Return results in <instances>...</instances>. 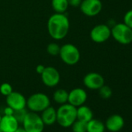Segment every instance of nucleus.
<instances>
[{"instance_id": "obj_1", "label": "nucleus", "mask_w": 132, "mask_h": 132, "mask_svg": "<svg viewBox=\"0 0 132 132\" xmlns=\"http://www.w3.org/2000/svg\"><path fill=\"white\" fill-rule=\"evenodd\" d=\"M70 28L69 20L64 13H54L47 20V31L51 38L61 40L68 35Z\"/></svg>"}, {"instance_id": "obj_2", "label": "nucleus", "mask_w": 132, "mask_h": 132, "mask_svg": "<svg viewBox=\"0 0 132 132\" xmlns=\"http://www.w3.org/2000/svg\"><path fill=\"white\" fill-rule=\"evenodd\" d=\"M76 109L69 103L60 105L57 110V123L62 127H70L77 120Z\"/></svg>"}, {"instance_id": "obj_3", "label": "nucleus", "mask_w": 132, "mask_h": 132, "mask_svg": "<svg viewBox=\"0 0 132 132\" xmlns=\"http://www.w3.org/2000/svg\"><path fill=\"white\" fill-rule=\"evenodd\" d=\"M51 106V100L47 95L43 93H36L27 99V107L30 111L41 113Z\"/></svg>"}, {"instance_id": "obj_4", "label": "nucleus", "mask_w": 132, "mask_h": 132, "mask_svg": "<svg viewBox=\"0 0 132 132\" xmlns=\"http://www.w3.org/2000/svg\"><path fill=\"white\" fill-rule=\"evenodd\" d=\"M59 56L61 61L68 65H75L80 60V52L72 44H64L60 48Z\"/></svg>"}, {"instance_id": "obj_5", "label": "nucleus", "mask_w": 132, "mask_h": 132, "mask_svg": "<svg viewBox=\"0 0 132 132\" xmlns=\"http://www.w3.org/2000/svg\"><path fill=\"white\" fill-rule=\"evenodd\" d=\"M21 123L27 132H43L45 126L40 115H39L38 113L32 111L27 113Z\"/></svg>"}, {"instance_id": "obj_6", "label": "nucleus", "mask_w": 132, "mask_h": 132, "mask_svg": "<svg viewBox=\"0 0 132 132\" xmlns=\"http://www.w3.org/2000/svg\"><path fill=\"white\" fill-rule=\"evenodd\" d=\"M111 36L120 44H129L132 42V29L123 23H117L111 29Z\"/></svg>"}, {"instance_id": "obj_7", "label": "nucleus", "mask_w": 132, "mask_h": 132, "mask_svg": "<svg viewBox=\"0 0 132 132\" xmlns=\"http://www.w3.org/2000/svg\"><path fill=\"white\" fill-rule=\"evenodd\" d=\"M111 36V29L108 25L98 24L90 31V38L95 43H103Z\"/></svg>"}, {"instance_id": "obj_8", "label": "nucleus", "mask_w": 132, "mask_h": 132, "mask_svg": "<svg viewBox=\"0 0 132 132\" xmlns=\"http://www.w3.org/2000/svg\"><path fill=\"white\" fill-rule=\"evenodd\" d=\"M42 82L47 87H54L58 85L61 76L59 72L52 66L45 67L44 72L40 74Z\"/></svg>"}, {"instance_id": "obj_9", "label": "nucleus", "mask_w": 132, "mask_h": 132, "mask_svg": "<svg viewBox=\"0 0 132 132\" xmlns=\"http://www.w3.org/2000/svg\"><path fill=\"white\" fill-rule=\"evenodd\" d=\"M79 7L84 15L92 17L101 12L103 4L100 0H82Z\"/></svg>"}, {"instance_id": "obj_10", "label": "nucleus", "mask_w": 132, "mask_h": 132, "mask_svg": "<svg viewBox=\"0 0 132 132\" xmlns=\"http://www.w3.org/2000/svg\"><path fill=\"white\" fill-rule=\"evenodd\" d=\"M6 102L7 106L13 110H23L27 107V99L19 92L13 91L9 96H6Z\"/></svg>"}, {"instance_id": "obj_11", "label": "nucleus", "mask_w": 132, "mask_h": 132, "mask_svg": "<svg viewBox=\"0 0 132 132\" xmlns=\"http://www.w3.org/2000/svg\"><path fill=\"white\" fill-rule=\"evenodd\" d=\"M105 80L102 75L97 72H89L83 78V84L89 89L98 90L104 85Z\"/></svg>"}, {"instance_id": "obj_12", "label": "nucleus", "mask_w": 132, "mask_h": 132, "mask_svg": "<svg viewBox=\"0 0 132 132\" xmlns=\"http://www.w3.org/2000/svg\"><path fill=\"white\" fill-rule=\"evenodd\" d=\"M88 98L87 93L82 88H75L69 93L68 103L71 105L78 107L86 102Z\"/></svg>"}, {"instance_id": "obj_13", "label": "nucleus", "mask_w": 132, "mask_h": 132, "mask_svg": "<svg viewBox=\"0 0 132 132\" xmlns=\"http://www.w3.org/2000/svg\"><path fill=\"white\" fill-rule=\"evenodd\" d=\"M105 127L110 132H118L124 126V119L120 114L110 115L104 123Z\"/></svg>"}, {"instance_id": "obj_14", "label": "nucleus", "mask_w": 132, "mask_h": 132, "mask_svg": "<svg viewBox=\"0 0 132 132\" xmlns=\"http://www.w3.org/2000/svg\"><path fill=\"white\" fill-rule=\"evenodd\" d=\"M20 127L19 121L13 115L4 114L0 120V129L3 132H14Z\"/></svg>"}, {"instance_id": "obj_15", "label": "nucleus", "mask_w": 132, "mask_h": 132, "mask_svg": "<svg viewBox=\"0 0 132 132\" xmlns=\"http://www.w3.org/2000/svg\"><path fill=\"white\" fill-rule=\"evenodd\" d=\"M40 117L44 125H53L57 122V110L54 106H49L41 112Z\"/></svg>"}, {"instance_id": "obj_16", "label": "nucleus", "mask_w": 132, "mask_h": 132, "mask_svg": "<svg viewBox=\"0 0 132 132\" xmlns=\"http://www.w3.org/2000/svg\"><path fill=\"white\" fill-rule=\"evenodd\" d=\"M76 116L77 120L87 123L93 118V113L89 106L83 104L77 107Z\"/></svg>"}, {"instance_id": "obj_17", "label": "nucleus", "mask_w": 132, "mask_h": 132, "mask_svg": "<svg viewBox=\"0 0 132 132\" xmlns=\"http://www.w3.org/2000/svg\"><path fill=\"white\" fill-rule=\"evenodd\" d=\"M106 127L103 121L98 119H92L86 124V132H105Z\"/></svg>"}, {"instance_id": "obj_18", "label": "nucleus", "mask_w": 132, "mask_h": 132, "mask_svg": "<svg viewBox=\"0 0 132 132\" xmlns=\"http://www.w3.org/2000/svg\"><path fill=\"white\" fill-rule=\"evenodd\" d=\"M68 98H69V92L64 89H58L55 90L53 94L54 101L59 105L68 103Z\"/></svg>"}, {"instance_id": "obj_19", "label": "nucleus", "mask_w": 132, "mask_h": 132, "mask_svg": "<svg viewBox=\"0 0 132 132\" xmlns=\"http://www.w3.org/2000/svg\"><path fill=\"white\" fill-rule=\"evenodd\" d=\"M51 6L57 13H64L69 6L68 0H51Z\"/></svg>"}, {"instance_id": "obj_20", "label": "nucleus", "mask_w": 132, "mask_h": 132, "mask_svg": "<svg viewBox=\"0 0 132 132\" xmlns=\"http://www.w3.org/2000/svg\"><path fill=\"white\" fill-rule=\"evenodd\" d=\"M86 124L87 123L76 120L72 127V132H86Z\"/></svg>"}, {"instance_id": "obj_21", "label": "nucleus", "mask_w": 132, "mask_h": 132, "mask_svg": "<svg viewBox=\"0 0 132 132\" xmlns=\"http://www.w3.org/2000/svg\"><path fill=\"white\" fill-rule=\"evenodd\" d=\"M98 90H99L100 96L102 99H104V100L110 99L111 97V96H112V93H113L112 89H110V87H109L108 86H106V85H103Z\"/></svg>"}, {"instance_id": "obj_22", "label": "nucleus", "mask_w": 132, "mask_h": 132, "mask_svg": "<svg viewBox=\"0 0 132 132\" xmlns=\"http://www.w3.org/2000/svg\"><path fill=\"white\" fill-rule=\"evenodd\" d=\"M61 47L57 43H50L47 46V52L51 56L59 55Z\"/></svg>"}, {"instance_id": "obj_23", "label": "nucleus", "mask_w": 132, "mask_h": 132, "mask_svg": "<svg viewBox=\"0 0 132 132\" xmlns=\"http://www.w3.org/2000/svg\"><path fill=\"white\" fill-rule=\"evenodd\" d=\"M13 91V89L12 86L8 82H4L0 86V93L6 97L9 96Z\"/></svg>"}, {"instance_id": "obj_24", "label": "nucleus", "mask_w": 132, "mask_h": 132, "mask_svg": "<svg viewBox=\"0 0 132 132\" xmlns=\"http://www.w3.org/2000/svg\"><path fill=\"white\" fill-rule=\"evenodd\" d=\"M27 111L26 110V108L25 109H23V110H14L13 112V116L16 117V119L19 121V123H22L26 114H27Z\"/></svg>"}, {"instance_id": "obj_25", "label": "nucleus", "mask_w": 132, "mask_h": 132, "mask_svg": "<svg viewBox=\"0 0 132 132\" xmlns=\"http://www.w3.org/2000/svg\"><path fill=\"white\" fill-rule=\"evenodd\" d=\"M123 23L132 29V10L125 13L123 16Z\"/></svg>"}, {"instance_id": "obj_26", "label": "nucleus", "mask_w": 132, "mask_h": 132, "mask_svg": "<svg viewBox=\"0 0 132 132\" xmlns=\"http://www.w3.org/2000/svg\"><path fill=\"white\" fill-rule=\"evenodd\" d=\"M82 0H68L69 5L72 7H79Z\"/></svg>"}, {"instance_id": "obj_27", "label": "nucleus", "mask_w": 132, "mask_h": 132, "mask_svg": "<svg viewBox=\"0 0 132 132\" xmlns=\"http://www.w3.org/2000/svg\"><path fill=\"white\" fill-rule=\"evenodd\" d=\"M44 69H45V66L44 65H43V64H38L37 67H36V72H37V73H38L39 75H40L44 72Z\"/></svg>"}, {"instance_id": "obj_28", "label": "nucleus", "mask_w": 132, "mask_h": 132, "mask_svg": "<svg viewBox=\"0 0 132 132\" xmlns=\"http://www.w3.org/2000/svg\"><path fill=\"white\" fill-rule=\"evenodd\" d=\"M13 112H14V110L12 108H10V106H8L4 109V114H6V115H13Z\"/></svg>"}, {"instance_id": "obj_29", "label": "nucleus", "mask_w": 132, "mask_h": 132, "mask_svg": "<svg viewBox=\"0 0 132 132\" xmlns=\"http://www.w3.org/2000/svg\"><path fill=\"white\" fill-rule=\"evenodd\" d=\"M14 132H27V131L23 129V127H19Z\"/></svg>"}, {"instance_id": "obj_30", "label": "nucleus", "mask_w": 132, "mask_h": 132, "mask_svg": "<svg viewBox=\"0 0 132 132\" xmlns=\"http://www.w3.org/2000/svg\"><path fill=\"white\" fill-rule=\"evenodd\" d=\"M1 117H2V116H1V114H0V120H1Z\"/></svg>"}, {"instance_id": "obj_31", "label": "nucleus", "mask_w": 132, "mask_h": 132, "mask_svg": "<svg viewBox=\"0 0 132 132\" xmlns=\"http://www.w3.org/2000/svg\"><path fill=\"white\" fill-rule=\"evenodd\" d=\"M0 132H3V130H2L1 129H0Z\"/></svg>"}]
</instances>
